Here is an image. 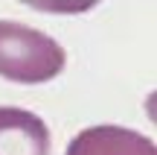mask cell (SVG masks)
I'll use <instances>...</instances> for the list:
<instances>
[{
    "instance_id": "obj_5",
    "label": "cell",
    "mask_w": 157,
    "mask_h": 155,
    "mask_svg": "<svg viewBox=\"0 0 157 155\" xmlns=\"http://www.w3.org/2000/svg\"><path fill=\"white\" fill-rule=\"evenodd\" d=\"M143 108H146V117L157 126V88H154V91H148V97L143 100Z\"/></svg>"
},
{
    "instance_id": "obj_2",
    "label": "cell",
    "mask_w": 157,
    "mask_h": 155,
    "mask_svg": "<svg viewBox=\"0 0 157 155\" xmlns=\"http://www.w3.org/2000/svg\"><path fill=\"white\" fill-rule=\"evenodd\" d=\"M50 126L35 111L0 105V155H50Z\"/></svg>"
},
{
    "instance_id": "obj_3",
    "label": "cell",
    "mask_w": 157,
    "mask_h": 155,
    "mask_svg": "<svg viewBox=\"0 0 157 155\" xmlns=\"http://www.w3.org/2000/svg\"><path fill=\"white\" fill-rule=\"evenodd\" d=\"M64 155H157V144L128 126H87L67 144Z\"/></svg>"
},
{
    "instance_id": "obj_4",
    "label": "cell",
    "mask_w": 157,
    "mask_h": 155,
    "mask_svg": "<svg viewBox=\"0 0 157 155\" xmlns=\"http://www.w3.org/2000/svg\"><path fill=\"white\" fill-rule=\"evenodd\" d=\"M21 3L38 12H50V15H82V12L99 6L102 0H21Z\"/></svg>"
},
{
    "instance_id": "obj_1",
    "label": "cell",
    "mask_w": 157,
    "mask_h": 155,
    "mask_svg": "<svg viewBox=\"0 0 157 155\" xmlns=\"http://www.w3.org/2000/svg\"><path fill=\"white\" fill-rule=\"evenodd\" d=\"M67 53L52 35L17 21H0V79L41 85L61 76Z\"/></svg>"
}]
</instances>
